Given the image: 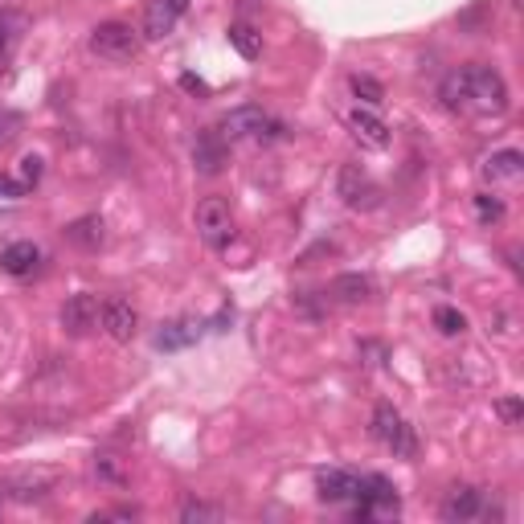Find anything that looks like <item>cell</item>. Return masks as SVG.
I'll return each instance as SVG.
<instances>
[{
  "label": "cell",
  "instance_id": "4316f807",
  "mask_svg": "<svg viewBox=\"0 0 524 524\" xmlns=\"http://www.w3.org/2000/svg\"><path fill=\"white\" fill-rule=\"evenodd\" d=\"M17 37H21V21L13 13H0V62H5L17 46Z\"/></svg>",
  "mask_w": 524,
  "mask_h": 524
},
{
  "label": "cell",
  "instance_id": "8992f818",
  "mask_svg": "<svg viewBox=\"0 0 524 524\" xmlns=\"http://www.w3.org/2000/svg\"><path fill=\"white\" fill-rule=\"evenodd\" d=\"M357 520H373V516H381V512H398V488L389 484L385 475H365V479H357Z\"/></svg>",
  "mask_w": 524,
  "mask_h": 524
},
{
  "label": "cell",
  "instance_id": "9c48e42d",
  "mask_svg": "<svg viewBox=\"0 0 524 524\" xmlns=\"http://www.w3.org/2000/svg\"><path fill=\"white\" fill-rule=\"evenodd\" d=\"M62 328H66L70 336L95 332V328H99V299H95V295H86V291L70 295V299L62 303Z\"/></svg>",
  "mask_w": 524,
  "mask_h": 524
},
{
  "label": "cell",
  "instance_id": "ba28073f",
  "mask_svg": "<svg viewBox=\"0 0 524 524\" xmlns=\"http://www.w3.org/2000/svg\"><path fill=\"white\" fill-rule=\"evenodd\" d=\"M99 324H103V332L111 340L127 344V340H136V332H140V312L131 308L127 299H103L99 303Z\"/></svg>",
  "mask_w": 524,
  "mask_h": 524
},
{
  "label": "cell",
  "instance_id": "30bf717a",
  "mask_svg": "<svg viewBox=\"0 0 524 524\" xmlns=\"http://www.w3.org/2000/svg\"><path fill=\"white\" fill-rule=\"evenodd\" d=\"M230 152H226V140H222V131H205V136H197L193 144V164L201 177H217V172L226 168Z\"/></svg>",
  "mask_w": 524,
  "mask_h": 524
},
{
  "label": "cell",
  "instance_id": "7a4b0ae2",
  "mask_svg": "<svg viewBox=\"0 0 524 524\" xmlns=\"http://www.w3.org/2000/svg\"><path fill=\"white\" fill-rule=\"evenodd\" d=\"M471 74V103L467 111L479 115H504L508 111V82L496 66H467Z\"/></svg>",
  "mask_w": 524,
  "mask_h": 524
},
{
  "label": "cell",
  "instance_id": "3957f363",
  "mask_svg": "<svg viewBox=\"0 0 524 524\" xmlns=\"http://www.w3.org/2000/svg\"><path fill=\"white\" fill-rule=\"evenodd\" d=\"M373 439H377L385 451L402 455V459H410V455L418 451L414 426H410L398 410H393V406H377V410H373Z\"/></svg>",
  "mask_w": 524,
  "mask_h": 524
},
{
  "label": "cell",
  "instance_id": "f546056e",
  "mask_svg": "<svg viewBox=\"0 0 524 524\" xmlns=\"http://www.w3.org/2000/svg\"><path fill=\"white\" fill-rule=\"evenodd\" d=\"M500 414H504L508 426H516V422H520V402H516V398H504V402H500Z\"/></svg>",
  "mask_w": 524,
  "mask_h": 524
},
{
  "label": "cell",
  "instance_id": "1f68e13d",
  "mask_svg": "<svg viewBox=\"0 0 524 524\" xmlns=\"http://www.w3.org/2000/svg\"><path fill=\"white\" fill-rule=\"evenodd\" d=\"M13 127H17V119H0V144H5V140L13 136Z\"/></svg>",
  "mask_w": 524,
  "mask_h": 524
},
{
  "label": "cell",
  "instance_id": "484cf974",
  "mask_svg": "<svg viewBox=\"0 0 524 524\" xmlns=\"http://www.w3.org/2000/svg\"><path fill=\"white\" fill-rule=\"evenodd\" d=\"M475 217H479L484 226H496L500 217H504V201L492 197V193H479V197H475Z\"/></svg>",
  "mask_w": 524,
  "mask_h": 524
},
{
  "label": "cell",
  "instance_id": "d6a6232c",
  "mask_svg": "<svg viewBox=\"0 0 524 524\" xmlns=\"http://www.w3.org/2000/svg\"><path fill=\"white\" fill-rule=\"evenodd\" d=\"M168 5L177 9V13H185V9H189V0H168Z\"/></svg>",
  "mask_w": 524,
  "mask_h": 524
},
{
  "label": "cell",
  "instance_id": "6da1fadb",
  "mask_svg": "<svg viewBox=\"0 0 524 524\" xmlns=\"http://www.w3.org/2000/svg\"><path fill=\"white\" fill-rule=\"evenodd\" d=\"M283 136V123L271 119L262 107H234L226 119H222V140H254V144H271Z\"/></svg>",
  "mask_w": 524,
  "mask_h": 524
},
{
  "label": "cell",
  "instance_id": "7402d4cb",
  "mask_svg": "<svg viewBox=\"0 0 524 524\" xmlns=\"http://www.w3.org/2000/svg\"><path fill=\"white\" fill-rule=\"evenodd\" d=\"M230 46H234L246 62H254V58L262 54V33H258L254 25H246V21H238V25H230Z\"/></svg>",
  "mask_w": 524,
  "mask_h": 524
},
{
  "label": "cell",
  "instance_id": "ac0fdd59",
  "mask_svg": "<svg viewBox=\"0 0 524 524\" xmlns=\"http://www.w3.org/2000/svg\"><path fill=\"white\" fill-rule=\"evenodd\" d=\"M58 484V475L54 471H33V475H21V479H13L9 484V492L21 500V504H29V500H41V496H50V488Z\"/></svg>",
  "mask_w": 524,
  "mask_h": 524
},
{
  "label": "cell",
  "instance_id": "7c38bea8",
  "mask_svg": "<svg viewBox=\"0 0 524 524\" xmlns=\"http://www.w3.org/2000/svg\"><path fill=\"white\" fill-rule=\"evenodd\" d=\"M316 492L324 504H340V500H357V475H348V471H320L316 475Z\"/></svg>",
  "mask_w": 524,
  "mask_h": 524
},
{
  "label": "cell",
  "instance_id": "cb8c5ba5",
  "mask_svg": "<svg viewBox=\"0 0 524 524\" xmlns=\"http://www.w3.org/2000/svg\"><path fill=\"white\" fill-rule=\"evenodd\" d=\"M41 177H46V160L41 156H21V164H17V181H21V189L29 193V189H37L41 185Z\"/></svg>",
  "mask_w": 524,
  "mask_h": 524
},
{
  "label": "cell",
  "instance_id": "277c9868",
  "mask_svg": "<svg viewBox=\"0 0 524 524\" xmlns=\"http://www.w3.org/2000/svg\"><path fill=\"white\" fill-rule=\"evenodd\" d=\"M193 222H197V234L205 238V246H213V250L230 246V238H234V213H230L226 197H205L197 205V213H193Z\"/></svg>",
  "mask_w": 524,
  "mask_h": 524
},
{
  "label": "cell",
  "instance_id": "d6986e66",
  "mask_svg": "<svg viewBox=\"0 0 524 524\" xmlns=\"http://www.w3.org/2000/svg\"><path fill=\"white\" fill-rule=\"evenodd\" d=\"M177 9H172L168 5V0H152V5H148V13H144V33L152 37V41H164L172 29H177Z\"/></svg>",
  "mask_w": 524,
  "mask_h": 524
},
{
  "label": "cell",
  "instance_id": "4fadbf2b",
  "mask_svg": "<svg viewBox=\"0 0 524 524\" xmlns=\"http://www.w3.org/2000/svg\"><path fill=\"white\" fill-rule=\"evenodd\" d=\"M37 262H41V250H37L33 242H13V246L0 250V271L13 275V279L33 275V271H37Z\"/></svg>",
  "mask_w": 524,
  "mask_h": 524
},
{
  "label": "cell",
  "instance_id": "83f0119b",
  "mask_svg": "<svg viewBox=\"0 0 524 524\" xmlns=\"http://www.w3.org/2000/svg\"><path fill=\"white\" fill-rule=\"evenodd\" d=\"M181 520H222V508H209V504L189 500V504L181 508Z\"/></svg>",
  "mask_w": 524,
  "mask_h": 524
},
{
  "label": "cell",
  "instance_id": "ffe728a7",
  "mask_svg": "<svg viewBox=\"0 0 524 524\" xmlns=\"http://www.w3.org/2000/svg\"><path fill=\"white\" fill-rule=\"evenodd\" d=\"M201 320H172V324H164L160 332H156V348H185V344H193L197 336H201Z\"/></svg>",
  "mask_w": 524,
  "mask_h": 524
},
{
  "label": "cell",
  "instance_id": "52a82bcc",
  "mask_svg": "<svg viewBox=\"0 0 524 524\" xmlns=\"http://www.w3.org/2000/svg\"><path fill=\"white\" fill-rule=\"evenodd\" d=\"M336 193L344 197L348 209H377L381 205V189L369 181V172L357 164H344L336 177Z\"/></svg>",
  "mask_w": 524,
  "mask_h": 524
},
{
  "label": "cell",
  "instance_id": "44dd1931",
  "mask_svg": "<svg viewBox=\"0 0 524 524\" xmlns=\"http://www.w3.org/2000/svg\"><path fill=\"white\" fill-rule=\"evenodd\" d=\"M332 295L340 303H365L373 295V279L369 275H340V279H332Z\"/></svg>",
  "mask_w": 524,
  "mask_h": 524
},
{
  "label": "cell",
  "instance_id": "d4e9b609",
  "mask_svg": "<svg viewBox=\"0 0 524 524\" xmlns=\"http://www.w3.org/2000/svg\"><path fill=\"white\" fill-rule=\"evenodd\" d=\"M434 328H439L443 336H463L467 332V316L459 308H439V312H434Z\"/></svg>",
  "mask_w": 524,
  "mask_h": 524
},
{
  "label": "cell",
  "instance_id": "4dcf8cb0",
  "mask_svg": "<svg viewBox=\"0 0 524 524\" xmlns=\"http://www.w3.org/2000/svg\"><path fill=\"white\" fill-rule=\"evenodd\" d=\"M181 86H185L189 95H209V86H205L197 74H181Z\"/></svg>",
  "mask_w": 524,
  "mask_h": 524
},
{
  "label": "cell",
  "instance_id": "603a6c76",
  "mask_svg": "<svg viewBox=\"0 0 524 524\" xmlns=\"http://www.w3.org/2000/svg\"><path fill=\"white\" fill-rule=\"evenodd\" d=\"M353 95L365 103V107H381L385 103V86L369 74H353Z\"/></svg>",
  "mask_w": 524,
  "mask_h": 524
},
{
  "label": "cell",
  "instance_id": "8fae6325",
  "mask_svg": "<svg viewBox=\"0 0 524 524\" xmlns=\"http://www.w3.org/2000/svg\"><path fill=\"white\" fill-rule=\"evenodd\" d=\"M348 127H353V136L365 144V148H389V127L381 123V115H373L369 107H357L353 115H348Z\"/></svg>",
  "mask_w": 524,
  "mask_h": 524
},
{
  "label": "cell",
  "instance_id": "9a60e30c",
  "mask_svg": "<svg viewBox=\"0 0 524 524\" xmlns=\"http://www.w3.org/2000/svg\"><path fill=\"white\" fill-rule=\"evenodd\" d=\"M484 512V496L479 488H451L443 500V520H475Z\"/></svg>",
  "mask_w": 524,
  "mask_h": 524
},
{
  "label": "cell",
  "instance_id": "e0dca14e",
  "mask_svg": "<svg viewBox=\"0 0 524 524\" xmlns=\"http://www.w3.org/2000/svg\"><path fill=\"white\" fill-rule=\"evenodd\" d=\"M520 172H524V156L516 148H504V152H492L484 160V177L488 181H520Z\"/></svg>",
  "mask_w": 524,
  "mask_h": 524
},
{
  "label": "cell",
  "instance_id": "f1b7e54d",
  "mask_svg": "<svg viewBox=\"0 0 524 524\" xmlns=\"http://www.w3.org/2000/svg\"><path fill=\"white\" fill-rule=\"evenodd\" d=\"M25 189H21V181L17 177H9V172H0V201H17Z\"/></svg>",
  "mask_w": 524,
  "mask_h": 524
},
{
  "label": "cell",
  "instance_id": "2e32d148",
  "mask_svg": "<svg viewBox=\"0 0 524 524\" xmlns=\"http://www.w3.org/2000/svg\"><path fill=\"white\" fill-rule=\"evenodd\" d=\"M439 99H443L447 111H467V103H471V74H467V66H459V70H451L443 78Z\"/></svg>",
  "mask_w": 524,
  "mask_h": 524
},
{
  "label": "cell",
  "instance_id": "5bb4252c",
  "mask_svg": "<svg viewBox=\"0 0 524 524\" xmlns=\"http://www.w3.org/2000/svg\"><path fill=\"white\" fill-rule=\"evenodd\" d=\"M103 238H107V226H103L99 213H86V217H78V222L66 226V242L78 246V250H99Z\"/></svg>",
  "mask_w": 524,
  "mask_h": 524
},
{
  "label": "cell",
  "instance_id": "5b68a950",
  "mask_svg": "<svg viewBox=\"0 0 524 524\" xmlns=\"http://www.w3.org/2000/svg\"><path fill=\"white\" fill-rule=\"evenodd\" d=\"M91 50L99 58H107V62H127V58H136L140 37H136V29L123 25V21H103L91 33Z\"/></svg>",
  "mask_w": 524,
  "mask_h": 524
}]
</instances>
